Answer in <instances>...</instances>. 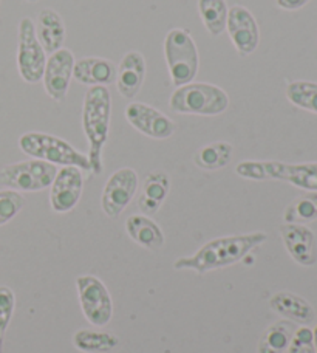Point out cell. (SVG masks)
Instances as JSON below:
<instances>
[{"mask_svg": "<svg viewBox=\"0 0 317 353\" xmlns=\"http://www.w3.org/2000/svg\"><path fill=\"white\" fill-rule=\"evenodd\" d=\"M280 236L291 259L302 267H313L317 262V241L314 232L305 225L283 223Z\"/></svg>", "mask_w": 317, "mask_h": 353, "instance_id": "9a60e30c", "label": "cell"}, {"mask_svg": "<svg viewBox=\"0 0 317 353\" xmlns=\"http://www.w3.org/2000/svg\"><path fill=\"white\" fill-rule=\"evenodd\" d=\"M170 110L181 115L217 117L229 107L227 93L214 84L189 83L176 87L169 99Z\"/></svg>", "mask_w": 317, "mask_h": 353, "instance_id": "277c9868", "label": "cell"}, {"mask_svg": "<svg viewBox=\"0 0 317 353\" xmlns=\"http://www.w3.org/2000/svg\"><path fill=\"white\" fill-rule=\"evenodd\" d=\"M145 72H147V67H145V59L141 53H125L116 68L115 83L119 94H123L125 99L135 98L144 84Z\"/></svg>", "mask_w": 317, "mask_h": 353, "instance_id": "2e32d148", "label": "cell"}, {"mask_svg": "<svg viewBox=\"0 0 317 353\" xmlns=\"http://www.w3.org/2000/svg\"><path fill=\"white\" fill-rule=\"evenodd\" d=\"M16 298L10 287H0V353L3 352L5 333L8 330L12 313H14Z\"/></svg>", "mask_w": 317, "mask_h": 353, "instance_id": "f1b7e54d", "label": "cell"}, {"mask_svg": "<svg viewBox=\"0 0 317 353\" xmlns=\"http://www.w3.org/2000/svg\"><path fill=\"white\" fill-rule=\"evenodd\" d=\"M125 119L132 128L154 140H167L174 135L175 123L155 107L144 103H130L125 107Z\"/></svg>", "mask_w": 317, "mask_h": 353, "instance_id": "7c38bea8", "label": "cell"}, {"mask_svg": "<svg viewBox=\"0 0 317 353\" xmlns=\"http://www.w3.org/2000/svg\"><path fill=\"white\" fill-rule=\"evenodd\" d=\"M47 65V53L37 41L33 19L23 17L19 22L17 70L28 84L41 83Z\"/></svg>", "mask_w": 317, "mask_h": 353, "instance_id": "ba28073f", "label": "cell"}, {"mask_svg": "<svg viewBox=\"0 0 317 353\" xmlns=\"http://www.w3.org/2000/svg\"><path fill=\"white\" fill-rule=\"evenodd\" d=\"M234 148L227 141H215L203 146L194 157V163L205 171H218L229 165Z\"/></svg>", "mask_w": 317, "mask_h": 353, "instance_id": "cb8c5ba5", "label": "cell"}, {"mask_svg": "<svg viewBox=\"0 0 317 353\" xmlns=\"http://www.w3.org/2000/svg\"><path fill=\"white\" fill-rule=\"evenodd\" d=\"M27 2H30V3H34V2H37V0H27Z\"/></svg>", "mask_w": 317, "mask_h": 353, "instance_id": "d6a6232c", "label": "cell"}, {"mask_svg": "<svg viewBox=\"0 0 317 353\" xmlns=\"http://www.w3.org/2000/svg\"><path fill=\"white\" fill-rule=\"evenodd\" d=\"M125 231L133 242L150 251L161 250L166 242L160 225L144 214H133L127 219Z\"/></svg>", "mask_w": 317, "mask_h": 353, "instance_id": "ffe728a7", "label": "cell"}, {"mask_svg": "<svg viewBox=\"0 0 317 353\" xmlns=\"http://www.w3.org/2000/svg\"><path fill=\"white\" fill-rule=\"evenodd\" d=\"M170 191V179L164 171H154L145 176L138 199V206L144 216H154L158 212Z\"/></svg>", "mask_w": 317, "mask_h": 353, "instance_id": "44dd1931", "label": "cell"}, {"mask_svg": "<svg viewBox=\"0 0 317 353\" xmlns=\"http://www.w3.org/2000/svg\"><path fill=\"white\" fill-rule=\"evenodd\" d=\"M112 118V94L104 85L90 87L82 104V128L88 141V161L92 172L103 174V149L109 140Z\"/></svg>", "mask_w": 317, "mask_h": 353, "instance_id": "7a4b0ae2", "label": "cell"}, {"mask_svg": "<svg viewBox=\"0 0 317 353\" xmlns=\"http://www.w3.org/2000/svg\"><path fill=\"white\" fill-rule=\"evenodd\" d=\"M296 332L294 323L285 319L277 321L271 327L266 329V332L262 335L257 345L258 353H283L288 350L291 338H293Z\"/></svg>", "mask_w": 317, "mask_h": 353, "instance_id": "603a6c76", "label": "cell"}, {"mask_svg": "<svg viewBox=\"0 0 317 353\" xmlns=\"http://www.w3.org/2000/svg\"><path fill=\"white\" fill-rule=\"evenodd\" d=\"M19 148L34 160L54 166H74L81 171H92L88 157L79 152L68 141L43 132H27L19 138Z\"/></svg>", "mask_w": 317, "mask_h": 353, "instance_id": "5b68a950", "label": "cell"}, {"mask_svg": "<svg viewBox=\"0 0 317 353\" xmlns=\"http://www.w3.org/2000/svg\"><path fill=\"white\" fill-rule=\"evenodd\" d=\"M50 205L58 214L74 210L84 191V175L79 168L62 166L50 186Z\"/></svg>", "mask_w": 317, "mask_h": 353, "instance_id": "8fae6325", "label": "cell"}, {"mask_svg": "<svg viewBox=\"0 0 317 353\" xmlns=\"http://www.w3.org/2000/svg\"><path fill=\"white\" fill-rule=\"evenodd\" d=\"M309 0H276L278 8L287 10V11H296L300 10L302 6H305Z\"/></svg>", "mask_w": 317, "mask_h": 353, "instance_id": "4dcf8cb0", "label": "cell"}, {"mask_svg": "<svg viewBox=\"0 0 317 353\" xmlns=\"http://www.w3.org/2000/svg\"><path fill=\"white\" fill-rule=\"evenodd\" d=\"M285 223H309L317 220V192H307L297 197L283 212Z\"/></svg>", "mask_w": 317, "mask_h": 353, "instance_id": "484cf974", "label": "cell"}, {"mask_svg": "<svg viewBox=\"0 0 317 353\" xmlns=\"http://www.w3.org/2000/svg\"><path fill=\"white\" fill-rule=\"evenodd\" d=\"M74 54L67 48H61L50 54L43 72V88L53 101H63L73 78Z\"/></svg>", "mask_w": 317, "mask_h": 353, "instance_id": "5bb4252c", "label": "cell"}, {"mask_svg": "<svg viewBox=\"0 0 317 353\" xmlns=\"http://www.w3.org/2000/svg\"><path fill=\"white\" fill-rule=\"evenodd\" d=\"M226 31L237 52L248 56L256 52L260 43V30L252 12L242 5H234L227 11Z\"/></svg>", "mask_w": 317, "mask_h": 353, "instance_id": "4fadbf2b", "label": "cell"}, {"mask_svg": "<svg viewBox=\"0 0 317 353\" xmlns=\"http://www.w3.org/2000/svg\"><path fill=\"white\" fill-rule=\"evenodd\" d=\"M139 186L138 174L132 168H121L110 175L101 195V208L105 216L116 219L121 216L135 197Z\"/></svg>", "mask_w": 317, "mask_h": 353, "instance_id": "30bf717a", "label": "cell"}, {"mask_svg": "<svg viewBox=\"0 0 317 353\" xmlns=\"http://www.w3.org/2000/svg\"><path fill=\"white\" fill-rule=\"evenodd\" d=\"M313 343H314V350L317 353V324H316L314 330H313Z\"/></svg>", "mask_w": 317, "mask_h": 353, "instance_id": "1f68e13d", "label": "cell"}, {"mask_svg": "<svg viewBox=\"0 0 317 353\" xmlns=\"http://www.w3.org/2000/svg\"><path fill=\"white\" fill-rule=\"evenodd\" d=\"M73 345L84 353H110L119 345V338L112 332L84 329L74 333Z\"/></svg>", "mask_w": 317, "mask_h": 353, "instance_id": "7402d4cb", "label": "cell"}, {"mask_svg": "<svg viewBox=\"0 0 317 353\" xmlns=\"http://www.w3.org/2000/svg\"><path fill=\"white\" fill-rule=\"evenodd\" d=\"M269 307L272 312L280 314L291 323H297L302 325L311 324L316 319V312L311 304L302 296L291 292H278L271 296Z\"/></svg>", "mask_w": 317, "mask_h": 353, "instance_id": "d6986e66", "label": "cell"}, {"mask_svg": "<svg viewBox=\"0 0 317 353\" xmlns=\"http://www.w3.org/2000/svg\"><path fill=\"white\" fill-rule=\"evenodd\" d=\"M56 174L58 166L33 159L0 168V186L17 192H37L52 186Z\"/></svg>", "mask_w": 317, "mask_h": 353, "instance_id": "52a82bcc", "label": "cell"}, {"mask_svg": "<svg viewBox=\"0 0 317 353\" xmlns=\"http://www.w3.org/2000/svg\"><path fill=\"white\" fill-rule=\"evenodd\" d=\"M288 353H316L313 343V330L307 325L296 329L293 338H291Z\"/></svg>", "mask_w": 317, "mask_h": 353, "instance_id": "f546056e", "label": "cell"}, {"mask_svg": "<svg viewBox=\"0 0 317 353\" xmlns=\"http://www.w3.org/2000/svg\"><path fill=\"white\" fill-rule=\"evenodd\" d=\"M73 78L84 85H110L116 81V65L104 58H82L74 62Z\"/></svg>", "mask_w": 317, "mask_h": 353, "instance_id": "ac0fdd59", "label": "cell"}, {"mask_svg": "<svg viewBox=\"0 0 317 353\" xmlns=\"http://www.w3.org/2000/svg\"><path fill=\"white\" fill-rule=\"evenodd\" d=\"M81 310L94 327H104L112 321L113 301L109 290L96 276H79L76 279Z\"/></svg>", "mask_w": 317, "mask_h": 353, "instance_id": "9c48e42d", "label": "cell"}, {"mask_svg": "<svg viewBox=\"0 0 317 353\" xmlns=\"http://www.w3.org/2000/svg\"><path fill=\"white\" fill-rule=\"evenodd\" d=\"M164 56L169 77L175 87L194 83L200 68L196 43L186 30H170L164 39Z\"/></svg>", "mask_w": 317, "mask_h": 353, "instance_id": "8992f818", "label": "cell"}, {"mask_svg": "<svg viewBox=\"0 0 317 353\" xmlns=\"http://www.w3.org/2000/svg\"><path fill=\"white\" fill-rule=\"evenodd\" d=\"M287 98L293 105L317 115V83L294 81L287 87Z\"/></svg>", "mask_w": 317, "mask_h": 353, "instance_id": "4316f807", "label": "cell"}, {"mask_svg": "<svg viewBox=\"0 0 317 353\" xmlns=\"http://www.w3.org/2000/svg\"><path fill=\"white\" fill-rule=\"evenodd\" d=\"M34 31L37 41L41 42L45 53L52 54L63 47L65 42V23L58 11L53 8H45L39 12L34 23Z\"/></svg>", "mask_w": 317, "mask_h": 353, "instance_id": "e0dca14e", "label": "cell"}, {"mask_svg": "<svg viewBox=\"0 0 317 353\" xmlns=\"http://www.w3.org/2000/svg\"><path fill=\"white\" fill-rule=\"evenodd\" d=\"M268 234L263 231L249 232V234L218 237L207 242L192 256L180 257L174 262L175 270H190L198 274L209 271L231 267L238 261L245 259L254 248L266 242Z\"/></svg>", "mask_w": 317, "mask_h": 353, "instance_id": "6da1fadb", "label": "cell"}, {"mask_svg": "<svg viewBox=\"0 0 317 353\" xmlns=\"http://www.w3.org/2000/svg\"><path fill=\"white\" fill-rule=\"evenodd\" d=\"M227 5L225 0H198V12L207 33L217 37L226 30Z\"/></svg>", "mask_w": 317, "mask_h": 353, "instance_id": "d4e9b609", "label": "cell"}, {"mask_svg": "<svg viewBox=\"0 0 317 353\" xmlns=\"http://www.w3.org/2000/svg\"><path fill=\"white\" fill-rule=\"evenodd\" d=\"M25 206V199L21 192L12 189L0 191V226L11 222Z\"/></svg>", "mask_w": 317, "mask_h": 353, "instance_id": "83f0119b", "label": "cell"}, {"mask_svg": "<svg viewBox=\"0 0 317 353\" xmlns=\"http://www.w3.org/2000/svg\"><path fill=\"white\" fill-rule=\"evenodd\" d=\"M236 172L246 180L287 181L303 191L317 192V163L289 165L282 161H242L236 166Z\"/></svg>", "mask_w": 317, "mask_h": 353, "instance_id": "3957f363", "label": "cell"}]
</instances>
